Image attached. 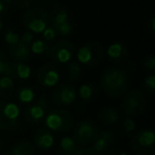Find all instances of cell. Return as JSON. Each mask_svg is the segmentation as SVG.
Returning <instances> with one entry per match:
<instances>
[{
	"label": "cell",
	"mask_w": 155,
	"mask_h": 155,
	"mask_svg": "<svg viewBox=\"0 0 155 155\" xmlns=\"http://www.w3.org/2000/svg\"><path fill=\"white\" fill-rule=\"evenodd\" d=\"M20 108L14 102L0 100V130L8 131L17 124Z\"/></svg>",
	"instance_id": "obj_8"
},
{
	"label": "cell",
	"mask_w": 155,
	"mask_h": 155,
	"mask_svg": "<svg viewBox=\"0 0 155 155\" xmlns=\"http://www.w3.org/2000/svg\"><path fill=\"white\" fill-rule=\"evenodd\" d=\"M72 155H101L100 153L88 148H79Z\"/></svg>",
	"instance_id": "obj_34"
},
{
	"label": "cell",
	"mask_w": 155,
	"mask_h": 155,
	"mask_svg": "<svg viewBox=\"0 0 155 155\" xmlns=\"http://www.w3.org/2000/svg\"><path fill=\"white\" fill-rule=\"evenodd\" d=\"M30 46L20 41L15 45L10 46L9 54L14 62H26L30 58Z\"/></svg>",
	"instance_id": "obj_16"
},
{
	"label": "cell",
	"mask_w": 155,
	"mask_h": 155,
	"mask_svg": "<svg viewBox=\"0 0 155 155\" xmlns=\"http://www.w3.org/2000/svg\"><path fill=\"white\" fill-rule=\"evenodd\" d=\"M142 66L147 70L153 71L155 69V58L154 56H147L143 61H142Z\"/></svg>",
	"instance_id": "obj_33"
},
{
	"label": "cell",
	"mask_w": 155,
	"mask_h": 155,
	"mask_svg": "<svg viewBox=\"0 0 155 155\" xmlns=\"http://www.w3.org/2000/svg\"><path fill=\"white\" fill-rule=\"evenodd\" d=\"M49 13V24L55 30L56 34L66 36L72 32L73 26L69 20V16L64 8L54 7Z\"/></svg>",
	"instance_id": "obj_7"
},
{
	"label": "cell",
	"mask_w": 155,
	"mask_h": 155,
	"mask_svg": "<svg viewBox=\"0 0 155 155\" xmlns=\"http://www.w3.org/2000/svg\"><path fill=\"white\" fill-rule=\"evenodd\" d=\"M105 55V51L101 44L88 43L79 48L77 58L81 65L87 67H96L102 63Z\"/></svg>",
	"instance_id": "obj_3"
},
{
	"label": "cell",
	"mask_w": 155,
	"mask_h": 155,
	"mask_svg": "<svg viewBox=\"0 0 155 155\" xmlns=\"http://www.w3.org/2000/svg\"><path fill=\"white\" fill-rule=\"evenodd\" d=\"M1 155H11V154H10V153H2Z\"/></svg>",
	"instance_id": "obj_41"
},
{
	"label": "cell",
	"mask_w": 155,
	"mask_h": 155,
	"mask_svg": "<svg viewBox=\"0 0 155 155\" xmlns=\"http://www.w3.org/2000/svg\"><path fill=\"white\" fill-rule=\"evenodd\" d=\"M150 30L152 33L155 32V18L152 17L151 18V22H150Z\"/></svg>",
	"instance_id": "obj_37"
},
{
	"label": "cell",
	"mask_w": 155,
	"mask_h": 155,
	"mask_svg": "<svg viewBox=\"0 0 155 155\" xmlns=\"http://www.w3.org/2000/svg\"><path fill=\"white\" fill-rule=\"evenodd\" d=\"M80 144L75 141V139L70 136H65L60 140L58 144V153L60 155H72L79 149Z\"/></svg>",
	"instance_id": "obj_18"
},
{
	"label": "cell",
	"mask_w": 155,
	"mask_h": 155,
	"mask_svg": "<svg viewBox=\"0 0 155 155\" xmlns=\"http://www.w3.org/2000/svg\"><path fill=\"white\" fill-rule=\"evenodd\" d=\"M107 56L117 64H121L127 58V49L123 44L121 43H114L108 46L106 50Z\"/></svg>",
	"instance_id": "obj_17"
},
{
	"label": "cell",
	"mask_w": 155,
	"mask_h": 155,
	"mask_svg": "<svg viewBox=\"0 0 155 155\" xmlns=\"http://www.w3.org/2000/svg\"><path fill=\"white\" fill-rule=\"evenodd\" d=\"M99 133V129L91 120H82L78 122L72 132V137L75 141L82 146L91 144L96 136Z\"/></svg>",
	"instance_id": "obj_9"
},
{
	"label": "cell",
	"mask_w": 155,
	"mask_h": 155,
	"mask_svg": "<svg viewBox=\"0 0 155 155\" xmlns=\"http://www.w3.org/2000/svg\"><path fill=\"white\" fill-rule=\"evenodd\" d=\"M33 144L35 148L39 150H49L54 144L53 132L48 130L47 127H41L33 135Z\"/></svg>",
	"instance_id": "obj_14"
},
{
	"label": "cell",
	"mask_w": 155,
	"mask_h": 155,
	"mask_svg": "<svg viewBox=\"0 0 155 155\" xmlns=\"http://www.w3.org/2000/svg\"><path fill=\"white\" fill-rule=\"evenodd\" d=\"M99 120L106 125L116 124L120 120V113L113 107H106L99 114Z\"/></svg>",
	"instance_id": "obj_20"
},
{
	"label": "cell",
	"mask_w": 155,
	"mask_h": 155,
	"mask_svg": "<svg viewBox=\"0 0 155 155\" xmlns=\"http://www.w3.org/2000/svg\"><path fill=\"white\" fill-rule=\"evenodd\" d=\"M12 69H13V78H16L18 80H28L31 75L30 66L25 62H14L12 65Z\"/></svg>",
	"instance_id": "obj_21"
},
{
	"label": "cell",
	"mask_w": 155,
	"mask_h": 155,
	"mask_svg": "<svg viewBox=\"0 0 155 155\" xmlns=\"http://www.w3.org/2000/svg\"><path fill=\"white\" fill-rule=\"evenodd\" d=\"M11 155H35V147L29 141H19L12 148Z\"/></svg>",
	"instance_id": "obj_22"
},
{
	"label": "cell",
	"mask_w": 155,
	"mask_h": 155,
	"mask_svg": "<svg viewBox=\"0 0 155 155\" xmlns=\"http://www.w3.org/2000/svg\"><path fill=\"white\" fill-rule=\"evenodd\" d=\"M46 127L55 133H66L73 125V117L68 110L56 108L48 113L44 118Z\"/></svg>",
	"instance_id": "obj_2"
},
{
	"label": "cell",
	"mask_w": 155,
	"mask_h": 155,
	"mask_svg": "<svg viewBox=\"0 0 155 155\" xmlns=\"http://www.w3.org/2000/svg\"><path fill=\"white\" fill-rule=\"evenodd\" d=\"M100 84L107 96L112 98H120L127 94L129 88V77L122 69L108 67L102 73Z\"/></svg>",
	"instance_id": "obj_1"
},
{
	"label": "cell",
	"mask_w": 155,
	"mask_h": 155,
	"mask_svg": "<svg viewBox=\"0 0 155 155\" xmlns=\"http://www.w3.org/2000/svg\"><path fill=\"white\" fill-rule=\"evenodd\" d=\"M78 95L80 97V99L84 100V101H89L91 100L97 94V89L93 84L89 83H84L79 87V91H77Z\"/></svg>",
	"instance_id": "obj_24"
},
{
	"label": "cell",
	"mask_w": 155,
	"mask_h": 155,
	"mask_svg": "<svg viewBox=\"0 0 155 155\" xmlns=\"http://www.w3.org/2000/svg\"><path fill=\"white\" fill-rule=\"evenodd\" d=\"M81 74H82V69H81V65L74 62H70L67 67L66 71V77L67 80L70 82H75L80 79Z\"/></svg>",
	"instance_id": "obj_26"
},
{
	"label": "cell",
	"mask_w": 155,
	"mask_h": 155,
	"mask_svg": "<svg viewBox=\"0 0 155 155\" xmlns=\"http://www.w3.org/2000/svg\"><path fill=\"white\" fill-rule=\"evenodd\" d=\"M35 0H12V2L18 9H28L34 3Z\"/></svg>",
	"instance_id": "obj_32"
},
{
	"label": "cell",
	"mask_w": 155,
	"mask_h": 155,
	"mask_svg": "<svg viewBox=\"0 0 155 155\" xmlns=\"http://www.w3.org/2000/svg\"><path fill=\"white\" fill-rule=\"evenodd\" d=\"M78 93L77 89L70 84L63 83L55 85L51 93V99L56 105L69 106L77 100Z\"/></svg>",
	"instance_id": "obj_11"
},
{
	"label": "cell",
	"mask_w": 155,
	"mask_h": 155,
	"mask_svg": "<svg viewBox=\"0 0 155 155\" xmlns=\"http://www.w3.org/2000/svg\"><path fill=\"white\" fill-rule=\"evenodd\" d=\"M19 38H20L19 35H18L14 30H12V29H8V30L5 31V43L9 44L10 46L15 45L16 43H18V41H19Z\"/></svg>",
	"instance_id": "obj_28"
},
{
	"label": "cell",
	"mask_w": 155,
	"mask_h": 155,
	"mask_svg": "<svg viewBox=\"0 0 155 155\" xmlns=\"http://www.w3.org/2000/svg\"><path fill=\"white\" fill-rule=\"evenodd\" d=\"M122 127H123V130H124L125 133H127V134L132 133L136 127L135 121H134L131 117H127L122 122Z\"/></svg>",
	"instance_id": "obj_31"
},
{
	"label": "cell",
	"mask_w": 155,
	"mask_h": 155,
	"mask_svg": "<svg viewBox=\"0 0 155 155\" xmlns=\"http://www.w3.org/2000/svg\"><path fill=\"white\" fill-rule=\"evenodd\" d=\"M2 144H3V142L1 141V139H0V149H1V147H2Z\"/></svg>",
	"instance_id": "obj_40"
},
{
	"label": "cell",
	"mask_w": 155,
	"mask_h": 155,
	"mask_svg": "<svg viewBox=\"0 0 155 155\" xmlns=\"http://www.w3.org/2000/svg\"><path fill=\"white\" fill-rule=\"evenodd\" d=\"M147 107V99L139 91H131L125 94L121 101V113L127 117L139 116Z\"/></svg>",
	"instance_id": "obj_4"
},
{
	"label": "cell",
	"mask_w": 155,
	"mask_h": 155,
	"mask_svg": "<svg viewBox=\"0 0 155 155\" xmlns=\"http://www.w3.org/2000/svg\"><path fill=\"white\" fill-rule=\"evenodd\" d=\"M22 24L28 31L38 34L49 26V13L41 8L28 10L22 16Z\"/></svg>",
	"instance_id": "obj_5"
},
{
	"label": "cell",
	"mask_w": 155,
	"mask_h": 155,
	"mask_svg": "<svg viewBox=\"0 0 155 155\" xmlns=\"http://www.w3.org/2000/svg\"><path fill=\"white\" fill-rule=\"evenodd\" d=\"M2 29H3V21H2V19H0V32H1Z\"/></svg>",
	"instance_id": "obj_39"
},
{
	"label": "cell",
	"mask_w": 155,
	"mask_h": 155,
	"mask_svg": "<svg viewBox=\"0 0 155 155\" xmlns=\"http://www.w3.org/2000/svg\"><path fill=\"white\" fill-rule=\"evenodd\" d=\"M12 65L13 63H11L10 58L2 51H0V75H8L13 78Z\"/></svg>",
	"instance_id": "obj_27"
},
{
	"label": "cell",
	"mask_w": 155,
	"mask_h": 155,
	"mask_svg": "<svg viewBox=\"0 0 155 155\" xmlns=\"http://www.w3.org/2000/svg\"><path fill=\"white\" fill-rule=\"evenodd\" d=\"M108 155H127L125 152H121V151H114V152L110 153Z\"/></svg>",
	"instance_id": "obj_38"
},
{
	"label": "cell",
	"mask_w": 155,
	"mask_h": 155,
	"mask_svg": "<svg viewBox=\"0 0 155 155\" xmlns=\"http://www.w3.org/2000/svg\"><path fill=\"white\" fill-rule=\"evenodd\" d=\"M15 84L13 78L8 75H0V97L2 99H9L14 95Z\"/></svg>",
	"instance_id": "obj_19"
},
{
	"label": "cell",
	"mask_w": 155,
	"mask_h": 155,
	"mask_svg": "<svg viewBox=\"0 0 155 155\" xmlns=\"http://www.w3.org/2000/svg\"><path fill=\"white\" fill-rule=\"evenodd\" d=\"M131 148L138 155H152L155 152V133L153 130H141L131 139Z\"/></svg>",
	"instance_id": "obj_6"
},
{
	"label": "cell",
	"mask_w": 155,
	"mask_h": 155,
	"mask_svg": "<svg viewBox=\"0 0 155 155\" xmlns=\"http://www.w3.org/2000/svg\"><path fill=\"white\" fill-rule=\"evenodd\" d=\"M143 87L149 94H153L155 91V75L149 74L143 80Z\"/></svg>",
	"instance_id": "obj_29"
},
{
	"label": "cell",
	"mask_w": 155,
	"mask_h": 155,
	"mask_svg": "<svg viewBox=\"0 0 155 155\" xmlns=\"http://www.w3.org/2000/svg\"><path fill=\"white\" fill-rule=\"evenodd\" d=\"M36 79L41 86L45 88H52L60 82L61 72L54 65L47 64L38 69Z\"/></svg>",
	"instance_id": "obj_13"
},
{
	"label": "cell",
	"mask_w": 155,
	"mask_h": 155,
	"mask_svg": "<svg viewBox=\"0 0 155 155\" xmlns=\"http://www.w3.org/2000/svg\"><path fill=\"white\" fill-rule=\"evenodd\" d=\"M49 43L44 39H36V41H33L31 43L30 46V51L32 52L35 55H45V54H48V51H49Z\"/></svg>",
	"instance_id": "obj_25"
},
{
	"label": "cell",
	"mask_w": 155,
	"mask_h": 155,
	"mask_svg": "<svg viewBox=\"0 0 155 155\" xmlns=\"http://www.w3.org/2000/svg\"><path fill=\"white\" fill-rule=\"evenodd\" d=\"M12 0H0V16L5 15L11 8Z\"/></svg>",
	"instance_id": "obj_35"
},
{
	"label": "cell",
	"mask_w": 155,
	"mask_h": 155,
	"mask_svg": "<svg viewBox=\"0 0 155 155\" xmlns=\"http://www.w3.org/2000/svg\"><path fill=\"white\" fill-rule=\"evenodd\" d=\"M19 41L27 44V45H30V44L34 41V35H33V33L30 32V31H27V32H25L24 34L20 36Z\"/></svg>",
	"instance_id": "obj_36"
},
{
	"label": "cell",
	"mask_w": 155,
	"mask_h": 155,
	"mask_svg": "<svg viewBox=\"0 0 155 155\" xmlns=\"http://www.w3.org/2000/svg\"><path fill=\"white\" fill-rule=\"evenodd\" d=\"M114 140H115L114 135H113V133H110V131L99 132L98 135L96 136L95 140L93 141V143H91L93 150L101 154V153L107 151L108 149L113 146Z\"/></svg>",
	"instance_id": "obj_15"
},
{
	"label": "cell",
	"mask_w": 155,
	"mask_h": 155,
	"mask_svg": "<svg viewBox=\"0 0 155 155\" xmlns=\"http://www.w3.org/2000/svg\"><path fill=\"white\" fill-rule=\"evenodd\" d=\"M49 107V101L45 96L39 97L34 103H30L24 110V117L28 122L36 124L44 120L46 110Z\"/></svg>",
	"instance_id": "obj_12"
},
{
	"label": "cell",
	"mask_w": 155,
	"mask_h": 155,
	"mask_svg": "<svg viewBox=\"0 0 155 155\" xmlns=\"http://www.w3.org/2000/svg\"><path fill=\"white\" fill-rule=\"evenodd\" d=\"M41 33H43L44 41H48V43H49V41H53V39H55V37L58 36L55 30H54V29L52 28L51 26H50V27L48 26L47 28H46Z\"/></svg>",
	"instance_id": "obj_30"
},
{
	"label": "cell",
	"mask_w": 155,
	"mask_h": 155,
	"mask_svg": "<svg viewBox=\"0 0 155 155\" xmlns=\"http://www.w3.org/2000/svg\"><path fill=\"white\" fill-rule=\"evenodd\" d=\"M74 53V46L69 41H60L50 46L48 55L56 64H67L71 61Z\"/></svg>",
	"instance_id": "obj_10"
},
{
	"label": "cell",
	"mask_w": 155,
	"mask_h": 155,
	"mask_svg": "<svg viewBox=\"0 0 155 155\" xmlns=\"http://www.w3.org/2000/svg\"><path fill=\"white\" fill-rule=\"evenodd\" d=\"M16 97L21 104H30L35 100V91L29 86L21 87L17 91Z\"/></svg>",
	"instance_id": "obj_23"
}]
</instances>
